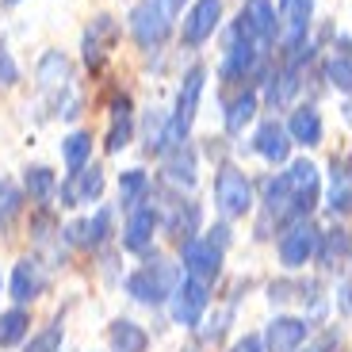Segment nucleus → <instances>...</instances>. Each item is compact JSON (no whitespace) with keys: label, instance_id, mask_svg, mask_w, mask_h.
<instances>
[{"label":"nucleus","instance_id":"bb28decb","mask_svg":"<svg viewBox=\"0 0 352 352\" xmlns=\"http://www.w3.org/2000/svg\"><path fill=\"white\" fill-rule=\"evenodd\" d=\"M329 211L349 214L352 211V168L333 157V173H329Z\"/></svg>","mask_w":352,"mask_h":352},{"label":"nucleus","instance_id":"473e14b6","mask_svg":"<svg viewBox=\"0 0 352 352\" xmlns=\"http://www.w3.org/2000/svg\"><path fill=\"white\" fill-rule=\"evenodd\" d=\"M146 192H150L146 168H126L123 180H119V203H123V207H138V203L146 199Z\"/></svg>","mask_w":352,"mask_h":352},{"label":"nucleus","instance_id":"72a5a7b5","mask_svg":"<svg viewBox=\"0 0 352 352\" xmlns=\"http://www.w3.org/2000/svg\"><path fill=\"white\" fill-rule=\"evenodd\" d=\"M62 337H65L62 322H50V326H43L31 341L23 344V352H58L62 349Z\"/></svg>","mask_w":352,"mask_h":352},{"label":"nucleus","instance_id":"f3484780","mask_svg":"<svg viewBox=\"0 0 352 352\" xmlns=\"http://www.w3.org/2000/svg\"><path fill=\"white\" fill-rule=\"evenodd\" d=\"M134 138V104L126 92L111 100V126H107V138H104V150L107 153H123Z\"/></svg>","mask_w":352,"mask_h":352},{"label":"nucleus","instance_id":"a211bd4d","mask_svg":"<svg viewBox=\"0 0 352 352\" xmlns=\"http://www.w3.org/2000/svg\"><path fill=\"white\" fill-rule=\"evenodd\" d=\"M291 134L283 123H276V119H268V123H261V131H256L253 138V150L261 153L264 161H272V165H283V161L291 157Z\"/></svg>","mask_w":352,"mask_h":352},{"label":"nucleus","instance_id":"ea45409f","mask_svg":"<svg viewBox=\"0 0 352 352\" xmlns=\"http://www.w3.org/2000/svg\"><path fill=\"white\" fill-rule=\"evenodd\" d=\"M4 4H19V0H4Z\"/></svg>","mask_w":352,"mask_h":352},{"label":"nucleus","instance_id":"c85d7f7f","mask_svg":"<svg viewBox=\"0 0 352 352\" xmlns=\"http://www.w3.org/2000/svg\"><path fill=\"white\" fill-rule=\"evenodd\" d=\"M27 329H31V314L23 307H12L0 314V349H16L27 341Z\"/></svg>","mask_w":352,"mask_h":352},{"label":"nucleus","instance_id":"1a4fd4ad","mask_svg":"<svg viewBox=\"0 0 352 352\" xmlns=\"http://www.w3.org/2000/svg\"><path fill=\"white\" fill-rule=\"evenodd\" d=\"M219 23H222V0H195L192 12L184 16V27H180V43L199 50L219 31Z\"/></svg>","mask_w":352,"mask_h":352},{"label":"nucleus","instance_id":"f03ea898","mask_svg":"<svg viewBox=\"0 0 352 352\" xmlns=\"http://www.w3.org/2000/svg\"><path fill=\"white\" fill-rule=\"evenodd\" d=\"M253 180H249L241 168L222 165L214 176V207H219L222 219H245L253 211Z\"/></svg>","mask_w":352,"mask_h":352},{"label":"nucleus","instance_id":"423d86ee","mask_svg":"<svg viewBox=\"0 0 352 352\" xmlns=\"http://www.w3.org/2000/svg\"><path fill=\"white\" fill-rule=\"evenodd\" d=\"M318 234H322V230H318L310 219L287 222V226H283V234H280V245H276L283 268H302V264L314 261V253H318Z\"/></svg>","mask_w":352,"mask_h":352},{"label":"nucleus","instance_id":"c9c22d12","mask_svg":"<svg viewBox=\"0 0 352 352\" xmlns=\"http://www.w3.org/2000/svg\"><path fill=\"white\" fill-rule=\"evenodd\" d=\"M0 80H4V85H16L19 80V65L12 62L8 50H0Z\"/></svg>","mask_w":352,"mask_h":352},{"label":"nucleus","instance_id":"2eb2a0df","mask_svg":"<svg viewBox=\"0 0 352 352\" xmlns=\"http://www.w3.org/2000/svg\"><path fill=\"white\" fill-rule=\"evenodd\" d=\"M46 291V272L43 264L31 261V256H23V261L12 268V280H8V295L19 302V307H27V302H35L38 295Z\"/></svg>","mask_w":352,"mask_h":352},{"label":"nucleus","instance_id":"6e6552de","mask_svg":"<svg viewBox=\"0 0 352 352\" xmlns=\"http://www.w3.org/2000/svg\"><path fill=\"white\" fill-rule=\"evenodd\" d=\"M222 253L226 249L222 245H214L211 238H188V241H180V264H184V276H195V280H203V283H214L219 280V272H222Z\"/></svg>","mask_w":352,"mask_h":352},{"label":"nucleus","instance_id":"a878e982","mask_svg":"<svg viewBox=\"0 0 352 352\" xmlns=\"http://www.w3.org/2000/svg\"><path fill=\"white\" fill-rule=\"evenodd\" d=\"M256 107H261V96H256L253 88H245L241 96H234L226 104V115H222V123H226V134H241L249 123L256 119Z\"/></svg>","mask_w":352,"mask_h":352},{"label":"nucleus","instance_id":"2f4dec72","mask_svg":"<svg viewBox=\"0 0 352 352\" xmlns=\"http://www.w3.org/2000/svg\"><path fill=\"white\" fill-rule=\"evenodd\" d=\"M88 157H92V134L88 131H73L69 138L62 142V161L69 173H77V168L88 165Z\"/></svg>","mask_w":352,"mask_h":352},{"label":"nucleus","instance_id":"5701e85b","mask_svg":"<svg viewBox=\"0 0 352 352\" xmlns=\"http://www.w3.org/2000/svg\"><path fill=\"white\" fill-rule=\"evenodd\" d=\"M326 80L337 92L352 96V38H337L333 54L326 58Z\"/></svg>","mask_w":352,"mask_h":352},{"label":"nucleus","instance_id":"4be33fe9","mask_svg":"<svg viewBox=\"0 0 352 352\" xmlns=\"http://www.w3.org/2000/svg\"><path fill=\"white\" fill-rule=\"evenodd\" d=\"M165 180H168V184H176V188H195V180H199V161H195V150H188L184 142L168 150Z\"/></svg>","mask_w":352,"mask_h":352},{"label":"nucleus","instance_id":"e433bc0d","mask_svg":"<svg viewBox=\"0 0 352 352\" xmlns=\"http://www.w3.org/2000/svg\"><path fill=\"white\" fill-rule=\"evenodd\" d=\"M230 352H264V337H256V333H249V337H241L238 344Z\"/></svg>","mask_w":352,"mask_h":352},{"label":"nucleus","instance_id":"f704fd0d","mask_svg":"<svg viewBox=\"0 0 352 352\" xmlns=\"http://www.w3.org/2000/svg\"><path fill=\"white\" fill-rule=\"evenodd\" d=\"M19 192H16V184H8L4 176H0V219H12V214L19 211Z\"/></svg>","mask_w":352,"mask_h":352},{"label":"nucleus","instance_id":"20e7f679","mask_svg":"<svg viewBox=\"0 0 352 352\" xmlns=\"http://www.w3.org/2000/svg\"><path fill=\"white\" fill-rule=\"evenodd\" d=\"M173 19L176 16H168L157 0H138L131 8V16H126V23H131V35L142 50H161L168 31H173Z\"/></svg>","mask_w":352,"mask_h":352},{"label":"nucleus","instance_id":"412c9836","mask_svg":"<svg viewBox=\"0 0 352 352\" xmlns=\"http://www.w3.org/2000/svg\"><path fill=\"white\" fill-rule=\"evenodd\" d=\"M65 241L69 245H80V249H96L107 241V234H111V211H96L92 219L85 222H73L69 230H62Z\"/></svg>","mask_w":352,"mask_h":352},{"label":"nucleus","instance_id":"58836bf2","mask_svg":"<svg viewBox=\"0 0 352 352\" xmlns=\"http://www.w3.org/2000/svg\"><path fill=\"white\" fill-rule=\"evenodd\" d=\"M157 4H161V8L168 12V16H176V12H180V8H184V4H188V0H157Z\"/></svg>","mask_w":352,"mask_h":352},{"label":"nucleus","instance_id":"dca6fc26","mask_svg":"<svg viewBox=\"0 0 352 352\" xmlns=\"http://www.w3.org/2000/svg\"><path fill=\"white\" fill-rule=\"evenodd\" d=\"M238 23L245 27L249 35L256 38V43H272L276 31H280V19H276V8H272V0H245L238 12Z\"/></svg>","mask_w":352,"mask_h":352},{"label":"nucleus","instance_id":"6ab92c4d","mask_svg":"<svg viewBox=\"0 0 352 352\" xmlns=\"http://www.w3.org/2000/svg\"><path fill=\"white\" fill-rule=\"evenodd\" d=\"M287 134H291V142H299V146H322V134H326L322 111H318L314 104H299L287 119Z\"/></svg>","mask_w":352,"mask_h":352},{"label":"nucleus","instance_id":"39448f33","mask_svg":"<svg viewBox=\"0 0 352 352\" xmlns=\"http://www.w3.org/2000/svg\"><path fill=\"white\" fill-rule=\"evenodd\" d=\"M207 307H211V283L195 280V276H184V280L176 283L173 299H168V310H173V322L184 329H195L203 322V314H207Z\"/></svg>","mask_w":352,"mask_h":352},{"label":"nucleus","instance_id":"0eeeda50","mask_svg":"<svg viewBox=\"0 0 352 352\" xmlns=\"http://www.w3.org/2000/svg\"><path fill=\"white\" fill-rule=\"evenodd\" d=\"M283 184H287L295 219H310V211L318 207V195H322V176H318V168L310 161H291L287 173H283Z\"/></svg>","mask_w":352,"mask_h":352},{"label":"nucleus","instance_id":"f257e3e1","mask_svg":"<svg viewBox=\"0 0 352 352\" xmlns=\"http://www.w3.org/2000/svg\"><path fill=\"white\" fill-rule=\"evenodd\" d=\"M180 280H184V276H180V268H176L173 261L153 256V261H146L142 268H134V272L126 276V295H131L134 302H142V307H161V302L173 299V291Z\"/></svg>","mask_w":352,"mask_h":352},{"label":"nucleus","instance_id":"c756f323","mask_svg":"<svg viewBox=\"0 0 352 352\" xmlns=\"http://www.w3.org/2000/svg\"><path fill=\"white\" fill-rule=\"evenodd\" d=\"M195 230H199V203H192V199H180V203H173V214H168V234H173L176 241H188V238H195Z\"/></svg>","mask_w":352,"mask_h":352},{"label":"nucleus","instance_id":"4c0bfd02","mask_svg":"<svg viewBox=\"0 0 352 352\" xmlns=\"http://www.w3.org/2000/svg\"><path fill=\"white\" fill-rule=\"evenodd\" d=\"M207 238H211L214 245L226 249V245H230V230H226V226H214V230H207Z\"/></svg>","mask_w":352,"mask_h":352},{"label":"nucleus","instance_id":"f8f14e48","mask_svg":"<svg viewBox=\"0 0 352 352\" xmlns=\"http://www.w3.org/2000/svg\"><path fill=\"white\" fill-rule=\"evenodd\" d=\"M310 337V322L307 318H291V314H280L268 322L264 329V352H299Z\"/></svg>","mask_w":352,"mask_h":352},{"label":"nucleus","instance_id":"cd10ccee","mask_svg":"<svg viewBox=\"0 0 352 352\" xmlns=\"http://www.w3.org/2000/svg\"><path fill=\"white\" fill-rule=\"evenodd\" d=\"M349 253H352V238L344 234L341 226L326 230V234H318V253H314V261H322V268H337V261H344Z\"/></svg>","mask_w":352,"mask_h":352},{"label":"nucleus","instance_id":"ddd939ff","mask_svg":"<svg viewBox=\"0 0 352 352\" xmlns=\"http://www.w3.org/2000/svg\"><path fill=\"white\" fill-rule=\"evenodd\" d=\"M276 19H280V31H276V35L283 38V50H287V46L310 38L314 0H280V12H276Z\"/></svg>","mask_w":352,"mask_h":352},{"label":"nucleus","instance_id":"4468645a","mask_svg":"<svg viewBox=\"0 0 352 352\" xmlns=\"http://www.w3.org/2000/svg\"><path fill=\"white\" fill-rule=\"evenodd\" d=\"M157 226H161V214L153 211V207H131V219H126V226H123V249L126 253H150L153 249V234H157Z\"/></svg>","mask_w":352,"mask_h":352},{"label":"nucleus","instance_id":"9b49d317","mask_svg":"<svg viewBox=\"0 0 352 352\" xmlns=\"http://www.w3.org/2000/svg\"><path fill=\"white\" fill-rule=\"evenodd\" d=\"M104 184H107L104 168H100V165H85V168H77V173H69V180L58 188V199H62V207L96 203L100 195H104Z\"/></svg>","mask_w":352,"mask_h":352},{"label":"nucleus","instance_id":"7ed1b4c3","mask_svg":"<svg viewBox=\"0 0 352 352\" xmlns=\"http://www.w3.org/2000/svg\"><path fill=\"white\" fill-rule=\"evenodd\" d=\"M203 80H207L203 65H192L184 73V85L176 92V107L168 111V138H173V146H180L188 138V131H192L195 111H199V96H203Z\"/></svg>","mask_w":352,"mask_h":352},{"label":"nucleus","instance_id":"9d476101","mask_svg":"<svg viewBox=\"0 0 352 352\" xmlns=\"http://www.w3.org/2000/svg\"><path fill=\"white\" fill-rule=\"evenodd\" d=\"M115 43H119V23L111 16H96L85 27V38H80V54H85L88 69H100V65L111 58Z\"/></svg>","mask_w":352,"mask_h":352},{"label":"nucleus","instance_id":"7c9ffc66","mask_svg":"<svg viewBox=\"0 0 352 352\" xmlns=\"http://www.w3.org/2000/svg\"><path fill=\"white\" fill-rule=\"evenodd\" d=\"M23 188L35 203H46L50 195H58V176H54V168H46V165H31L23 173Z\"/></svg>","mask_w":352,"mask_h":352},{"label":"nucleus","instance_id":"aec40b11","mask_svg":"<svg viewBox=\"0 0 352 352\" xmlns=\"http://www.w3.org/2000/svg\"><path fill=\"white\" fill-rule=\"evenodd\" d=\"M299 69H302V65H287V62H283L280 73H268V80H264V104L276 107V111L287 107L291 100H295V92H299V85H302Z\"/></svg>","mask_w":352,"mask_h":352},{"label":"nucleus","instance_id":"b1692460","mask_svg":"<svg viewBox=\"0 0 352 352\" xmlns=\"http://www.w3.org/2000/svg\"><path fill=\"white\" fill-rule=\"evenodd\" d=\"M107 341H111L115 352H146L150 349V333L131 322V318H115L111 329H107Z\"/></svg>","mask_w":352,"mask_h":352},{"label":"nucleus","instance_id":"393cba45","mask_svg":"<svg viewBox=\"0 0 352 352\" xmlns=\"http://www.w3.org/2000/svg\"><path fill=\"white\" fill-rule=\"evenodd\" d=\"M38 85L46 88V92H62V88H69V58H65L62 50H46L43 58H38Z\"/></svg>","mask_w":352,"mask_h":352}]
</instances>
